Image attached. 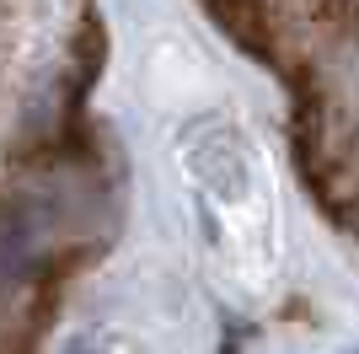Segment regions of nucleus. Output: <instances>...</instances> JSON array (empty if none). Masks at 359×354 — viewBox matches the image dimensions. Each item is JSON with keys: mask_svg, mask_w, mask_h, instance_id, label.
Masks as SVG:
<instances>
[]
</instances>
